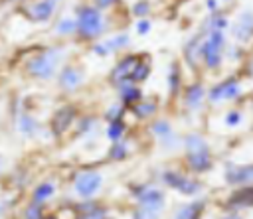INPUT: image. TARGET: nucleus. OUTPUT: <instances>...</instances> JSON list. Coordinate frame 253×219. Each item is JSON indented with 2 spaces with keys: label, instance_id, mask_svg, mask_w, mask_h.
Segmentation results:
<instances>
[{
  "label": "nucleus",
  "instance_id": "nucleus-1",
  "mask_svg": "<svg viewBox=\"0 0 253 219\" xmlns=\"http://www.w3.org/2000/svg\"><path fill=\"white\" fill-rule=\"evenodd\" d=\"M65 49L63 47H51L42 53H38L30 63H28V73L38 77V79H51L53 73L57 71L59 61L63 59Z\"/></svg>",
  "mask_w": 253,
  "mask_h": 219
},
{
  "label": "nucleus",
  "instance_id": "nucleus-2",
  "mask_svg": "<svg viewBox=\"0 0 253 219\" xmlns=\"http://www.w3.org/2000/svg\"><path fill=\"white\" fill-rule=\"evenodd\" d=\"M105 28L103 16L97 8L85 6L79 10V18H77V32L83 37H97Z\"/></svg>",
  "mask_w": 253,
  "mask_h": 219
},
{
  "label": "nucleus",
  "instance_id": "nucleus-3",
  "mask_svg": "<svg viewBox=\"0 0 253 219\" xmlns=\"http://www.w3.org/2000/svg\"><path fill=\"white\" fill-rule=\"evenodd\" d=\"M138 201H140V211L136 215H142V217H154L162 211L164 207V193L156 187H142L138 193H136Z\"/></svg>",
  "mask_w": 253,
  "mask_h": 219
},
{
  "label": "nucleus",
  "instance_id": "nucleus-4",
  "mask_svg": "<svg viewBox=\"0 0 253 219\" xmlns=\"http://www.w3.org/2000/svg\"><path fill=\"white\" fill-rule=\"evenodd\" d=\"M221 49H223V32L211 30L208 39L202 43V57L210 69H215L221 63Z\"/></svg>",
  "mask_w": 253,
  "mask_h": 219
},
{
  "label": "nucleus",
  "instance_id": "nucleus-5",
  "mask_svg": "<svg viewBox=\"0 0 253 219\" xmlns=\"http://www.w3.org/2000/svg\"><path fill=\"white\" fill-rule=\"evenodd\" d=\"M75 191L79 197H91L95 195L103 185V176L99 172H81L75 176Z\"/></svg>",
  "mask_w": 253,
  "mask_h": 219
},
{
  "label": "nucleus",
  "instance_id": "nucleus-6",
  "mask_svg": "<svg viewBox=\"0 0 253 219\" xmlns=\"http://www.w3.org/2000/svg\"><path fill=\"white\" fill-rule=\"evenodd\" d=\"M162 180H164L170 187L178 189L182 195H194V193L200 191V183H198V182H194V180H190V178H184V176H180V174H174V172L162 174Z\"/></svg>",
  "mask_w": 253,
  "mask_h": 219
},
{
  "label": "nucleus",
  "instance_id": "nucleus-7",
  "mask_svg": "<svg viewBox=\"0 0 253 219\" xmlns=\"http://www.w3.org/2000/svg\"><path fill=\"white\" fill-rule=\"evenodd\" d=\"M241 93V87L235 79H227L219 85H215L211 91H210V101L211 103H221V101H231L235 99L237 95Z\"/></svg>",
  "mask_w": 253,
  "mask_h": 219
},
{
  "label": "nucleus",
  "instance_id": "nucleus-8",
  "mask_svg": "<svg viewBox=\"0 0 253 219\" xmlns=\"http://www.w3.org/2000/svg\"><path fill=\"white\" fill-rule=\"evenodd\" d=\"M59 2L61 0H40L28 8V14L34 22H47L53 16V12L57 10Z\"/></svg>",
  "mask_w": 253,
  "mask_h": 219
},
{
  "label": "nucleus",
  "instance_id": "nucleus-9",
  "mask_svg": "<svg viewBox=\"0 0 253 219\" xmlns=\"http://www.w3.org/2000/svg\"><path fill=\"white\" fill-rule=\"evenodd\" d=\"M128 43H130V37H128L126 34H117V36H111V37L105 39V41L95 43L93 51H95L97 55H109V53H113V51H117V49L126 47Z\"/></svg>",
  "mask_w": 253,
  "mask_h": 219
},
{
  "label": "nucleus",
  "instance_id": "nucleus-10",
  "mask_svg": "<svg viewBox=\"0 0 253 219\" xmlns=\"http://www.w3.org/2000/svg\"><path fill=\"white\" fill-rule=\"evenodd\" d=\"M136 61H138V57H134V55H128L123 61H119L117 67L111 71V81L117 83V85H121L123 81H130V75H132V69H134Z\"/></svg>",
  "mask_w": 253,
  "mask_h": 219
},
{
  "label": "nucleus",
  "instance_id": "nucleus-11",
  "mask_svg": "<svg viewBox=\"0 0 253 219\" xmlns=\"http://www.w3.org/2000/svg\"><path fill=\"white\" fill-rule=\"evenodd\" d=\"M251 36H253V14L243 12L233 26V37L237 41H249Z\"/></svg>",
  "mask_w": 253,
  "mask_h": 219
},
{
  "label": "nucleus",
  "instance_id": "nucleus-12",
  "mask_svg": "<svg viewBox=\"0 0 253 219\" xmlns=\"http://www.w3.org/2000/svg\"><path fill=\"white\" fill-rule=\"evenodd\" d=\"M81 83H83V73L77 67H63V71L59 73V85L65 91H75Z\"/></svg>",
  "mask_w": 253,
  "mask_h": 219
},
{
  "label": "nucleus",
  "instance_id": "nucleus-13",
  "mask_svg": "<svg viewBox=\"0 0 253 219\" xmlns=\"http://www.w3.org/2000/svg\"><path fill=\"white\" fill-rule=\"evenodd\" d=\"M225 180L229 183H251L253 182V166H231L225 172Z\"/></svg>",
  "mask_w": 253,
  "mask_h": 219
},
{
  "label": "nucleus",
  "instance_id": "nucleus-14",
  "mask_svg": "<svg viewBox=\"0 0 253 219\" xmlns=\"http://www.w3.org/2000/svg\"><path fill=\"white\" fill-rule=\"evenodd\" d=\"M73 118H75V110H73L71 107H65V109L57 110L55 116H53V120H51V130H53L55 134L65 132V130L69 128V124L73 122Z\"/></svg>",
  "mask_w": 253,
  "mask_h": 219
},
{
  "label": "nucleus",
  "instance_id": "nucleus-15",
  "mask_svg": "<svg viewBox=\"0 0 253 219\" xmlns=\"http://www.w3.org/2000/svg\"><path fill=\"white\" fill-rule=\"evenodd\" d=\"M188 166L194 172H206L211 162H210V150L208 152H190L188 154Z\"/></svg>",
  "mask_w": 253,
  "mask_h": 219
},
{
  "label": "nucleus",
  "instance_id": "nucleus-16",
  "mask_svg": "<svg viewBox=\"0 0 253 219\" xmlns=\"http://www.w3.org/2000/svg\"><path fill=\"white\" fill-rule=\"evenodd\" d=\"M229 205L233 207H251L253 205V185H247L245 189H239L231 195Z\"/></svg>",
  "mask_w": 253,
  "mask_h": 219
},
{
  "label": "nucleus",
  "instance_id": "nucleus-17",
  "mask_svg": "<svg viewBox=\"0 0 253 219\" xmlns=\"http://www.w3.org/2000/svg\"><path fill=\"white\" fill-rule=\"evenodd\" d=\"M202 99H204V87L202 85H192L186 93V105L190 109H198L202 105Z\"/></svg>",
  "mask_w": 253,
  "mask_h": 219
},
{
  "label": "nucleus",
  "instance_id": "nucleus-18",
  "mask_svg": "<svg viewBox=\"0 0 253 219\" xmlns=\"http://www.w3.org/2000/svg\"><path fill=\"white\" fill-rule=\"evenodd\" d=\"M184 146H186L188 154H190V152H208V144H206V140H204L202 136H198V134H190V136H186Z\"/></svg>",
  "mask_w": 253,
  "mask_h": 219
},
{
  "label": "nucleus",
  "instance_id": "nucleus-19",
  "mask_svg": "<svg viewBox=\"0 0 253 219\" xmlns=\"http://www.w3.org/2000/svg\"><path fill=\"white\" fill-rule=\"evenodd\" d=\"M53 191H55V185H53L51 182H43V183H40V185L34 189V201H36V203L47 201V199L53 195Z\"/></svg>",
  "mask_w": 253,
  "mask_h": 219
},
{
  "label": "nucleus",
  "instance_id": "nucleus-20",
  "mask_svg": "<svg viewBox=\"0 0 253 219\" xmlns=\"http://www.w3.org/2000/svg\"><path fill=\"white\" fill-rule=\"evenodd\" d=\"M121 97L125 103H134L140 99V91L130 83V81H123L121 83Z\"/></svg>",
  "mask_w": 253,
  "mask_h": 219
},
{
  "label": "nucleus",
  "instance_id": "nucleus-21",
  "mask_svg": "<svg viewBox=\"0 0 253 219\" xmlns=\"http://www.w3.org/2000/svg\"><path fill=\"white\" fill-rule=\"evenodd\" d=\"M73 32H77V22L73 18H63L55 26V34H59V36H69Z\"/></svg>",
  "mask_w": 253,
  "mask_h": 219
},
{
  "label": "nucleus",
  "instance_id": "nucleus-22",
  "mask_svg": "<svg viewBox=\"0 0 253 219\" xmlns=\"http://www.w3.org/2000/svg\"><path fill=\"white\" fill-rule=\"evenodd\" d=\"M18 128H20L22 134H34L36 128H38V122L28 114H20L18 116Z\"/></svg>",
  "mask_w": 253,
  "mask_h": 219
},
{
  "label": "nucleus",
  "instance_id": "nucleus-23",
  "mask_svg": "<svg viewBox=\"0 0 253 219\" xmlns=\"http://www.w3.org/2000/svg\"><path fill=\"white\" fill-rule=\"evenodd\" d=\"M148 73H150V67H148V63H142V61L138 59V61H136V65H134V69H132L130 81H134V83H138V81H144V79L148 77Z\"/></svg>",
  "mask_w": 253,
  "mask_h": 219
},
{
  "label": "nucleus",
  "instance_id": "nucleus-24",
  "mask_svg": "<svg viewBox=\"0 0 253 219\" xmlns=\"http://www.w3.org/2000/svg\"><path fill=\"white\" fill-rule=\"evenodd\" d=\"M200 41H202V37L198 36V37H194V39L188 43V47H186V57H188L190 63H196V57H194V55H196V53H202V43H200Z\"/></svg>",
  "mask_w": 253,
  "mask_h": 219
},
{
  "label": "nucleus",
  "instance_id": "nucleus-25",
  "mask_svg": "<svg viewBox=\"0 0 253 219\" xmlns=\"http://www.w3.org/2000/svg\"><path fill=\"white\" fill-rule=\"evenodd\" d=\"M123 130H125V124H123L121 120H111L109 128H107V136H109L111 140H119V138L123 136Z\"/></svg>",
  "mask_w": 253,
  "mask_h": 219
},
{
  "label": "nucleus",
  "instance_id": "nucleus-26",
  "mask_svg": "<svg viewBox=\"0 0 253 219\" xmlns=\"http://www.w3.org/2000/svg\"><path fill=\"white\" fill-rule=\"evenodd\" d=\"M152 132H154L156 136H160V138H166L168 134H172V128H170V124H168L166 120H156V122L152 124Z\"/></svg>",
  "mask_w": 253,
  "mask_h": 219
},
{
  "label": "nucleus",
  "instance_id": "nucleus-27",
  "mask_svg": "<svg viewBox=\"0 0 253 219\" xmlns=\"http://www.w3.org/2000/svg\"><path fill=\"white\" fill-rule=\"evenodd\" d=\"M200 207H202V203L186 205V207H182V211H178V213H176V217H196V215L200 213Z\"/></svg>",
  "mask_w": 253,
  "mask_h": 219
},
{
  "label": "nucleus",
  "instance_id": "nucleus-28",
  "mask_svg": "<svg viewBox=\"0 0 253 219\" xmlns=\"http://www.w3.org/2000/svg\"><path fill=\"white\" fill-rule=\"evenodd\" d=\"M227 26V20L223 18V16H213V18H210V22H208V28L210 30H223Z\"/></svg>",
  "mask_w": 253,
  "mask_h": 219
},
{
  "label": "nucleus",
  "instance_id": "nucleus-29",
  "mask_svg": "<svg viewBox=\"0 0 253 219\" xmlns=\"http://www.w3.org/2000/svg\"><path fill=\"white\" fill-rule=\"evenodd\" d=\"M156 110V107L152 105V103H142V105H136L134 107V112L138 114V116H146V114H152Z\"/></svg>",
  "mask_w": 253,
  "mask_h": 219
},
{
  "label": "nucleus",
  "instance_id": "nucleus-30",
  "mask_svg": "<svg viewBox=\"0 0 253 219\" xmlns=\"http://www.w3.org/2000/svg\"><path fill=\"white\" fill-rule=\"evenodd\" d=\"M239 120H241V114H239V112H235V110L227 112V116H225V124H227V126H237V124H239Z\"/></svg>",
  "mask_w": 253,
  "mask_h": 219
},
{
  "label": "nucleus",
  "instance_id": "nucleus-31",
  "mask_svg": "<svg viewBox=\"0 0 253 219\" xmlns=\"http://www.w3.org/2000/svg\"><path fill=\"white\" fill-rule=\"evenodd\" d=\"M148 32H150V22H148V20H138V22H136V34L146 36Z\"/></svg>",
  "mask_w": 253,
  "mask_h": 219
},
{
  "label": "nucleus",
  "instance_id": "nucleus-32",
  "mask_svg": "<svg viewBox=\"0 0 253 219\" xmlns=\"http://www.w3.org/2000/svg\"><path fill=\"white\" fill-rule=\"evenodd\" d=\"M121 105H113L109 110H107V118H111V120H117L119 118V114H121Z\"/></svg>",
  "mask_w": 253,
  "mask_h": 219
},
{
  "label": "nucleus",
  "instance_id": "nucleus-33",
  "mask_svg": "<svg viewBox=\"0 0 253 219\" xmlns=\"http://www.w3.org/2000/svg\"><path fill=\"white\" fill-rule=\"evenodd\" d=\"M176 87H178V69L174 65L170 71V91H176Z\"/></svg>",
  "mask_w": 253,
  "mask_h": 219
},
{
  "label": "nucleus",
  "instance_id": "nucleus-34",
  "mask_svg": "<svg viewBox=\"0 0 253 219\" xmlns=\"http://www.w3.org/2000/svg\"><path fill=\"white\" fill-rule=\"evenodd\" d=\"M125 152H126V150H125V146H123V144H115V146H113V150H111V156H113V158H123V156H125Z\"/></svg>",
  "mask_w": 253,
  "mask_h": 219
},
{
  "label": "nucleus",
  "instance_id": "nucleus-35",
  "mask_svg": "<svg viewBox=\"0 0 253 219\" xmlns=\"http://www.w3.org/2000/svg\"><path fill=\"white\" fill-rule=\"evenodd\" d=\"M134 14H136V16L148 14V4H146V2H138V4L134 6Z\"/></svg>",
  "mask_w": 253,
  "mask_h": 219
},
{
  "label": "nucleus",
  "instance_id": "nucleus-36",
  "mask_svg": "<svg viewBox=\"0 0 253 219\" xmlns=\"http://www.w3.org/2000/svg\"><path fill=\"white\" fill-rule=\"evenodd\" d=\"M117 0H97V6L99 8H107V6H111V4H115Z\"/></svg>",
  "mask_w": 253,
  "mask_h": 219
},
{
  "label": "nucleus",
  "instance_id": "nucleus-37",
  "mask_svg": "<svg viewBox=\"0 0 253 219\" xmlns=\"http://www.w3.org/2000/svg\"><path fill=\"white\" fill-rule=\"evenodd\" d=\"M208 8H210V10H215V8H217V2H215V0H208Z\"/></svg>",
  "mask_w": 253,
  "mask_h": 219
},
{
  "label": "nucleus",
  "instance_id": "nucleus-38",
  "mask_svg": "<svg viewBox=\"0 0 253 219\" xmlns=\"http://www.w3.org/2000/svg\"><path fill=\"white\" fill-rule=\"evenodd\" d=\"M0 168H2V160H0Z\"/></svg>",
  "mask_w": 253,
  "mask_h": 219
}]
</instances>
